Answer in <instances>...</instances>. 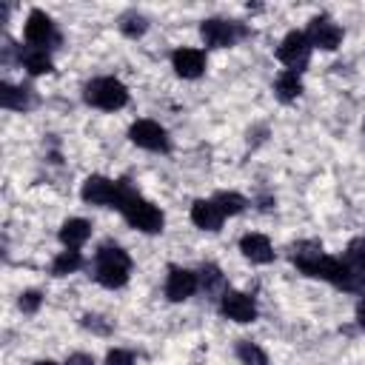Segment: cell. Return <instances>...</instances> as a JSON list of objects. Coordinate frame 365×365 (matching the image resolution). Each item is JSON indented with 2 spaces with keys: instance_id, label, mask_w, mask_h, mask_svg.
<instances>
[{
  "instance_id": "cell-5",
  "label": "cell",
  "mask_w": 365,
  "mask_h": 365,
  "mask_svg": "<svg viewBox=\"0 0 365 365\" xmlns=\"http://www.w3.org/2000/svg\"><path fill=\"white\" fill-rule=\"evenodd\" d=\"M128 137L134 145L140 148H148V151H168V134L160 123L154 120H137L131 128H128Z\"/></svg>"
},
{
  "instance_id": "cell-2",
  "label": "cell",
  "mask_w": 365,
  "mask_h": 365,
  "mask_svg": "<svg viewBox=\"0 0 365 365\" xmlns=\"http://www.w3.org/2000/svg\"><path fill=\"white\" fill-rule=\"evenodd\" d=\"M128 271H131V259L123 248L117 245H103L97 251V262H94V277L100 285L106 288H123L128 282Z\"/></svg>"
},
{
  "instance_id": "cell-24",
  "label": "cell",
  "mask_w": 365,
  "mask_h": 365,
  "mask_svg": "<svg viewBox=\"0 0 365 365\" xmlns=\"http://www.w3.org/2000/svg\"><path fill=\"white\" fill-rule=\"evenodd\" d=\"M145 17L143 14H137V11H128V14H123V20H120V29H123V34H128V37H140L143 31H145Z\"/></svg>"
},
{
  "instance_id": "cell-7",
  "label": "cell",
  "mask_w": 365,
  "mask_h": 365,
  "mask_svg": "<svg viewBox=\"0 0 365 365\" xmlns=\"http://www.w3.org/2000/svg\"><path fill=\"white\" fill-rule=\"evenodd\" d=\"M200 34H202L205 46L222 48V46H234L245 34V29L240 23H228V20H202Z\"/></svg>"
},
{
  "instance_id": "cell-8",
  "label": "cell",
  "mask_w": 365,
  "mask_h": 365,
  "mask_svg": "<svg viewBox=\"0 0 365 365\" xmlns=\"http://www.w3.org/2000/svg\"><path fill=\"white\" fill-rule=\"evenodd\" d=\"M80 197L91 205H117V197H120V185L108 177H100V174H91L83 188H80Z\"/></svg>"
},
{
  "instance_id": "cell-9",
  "label": "cell",
  "mask_w": 365,
  "mask_h": 365,
  "mask_svg": "<svg viewBox=\"0 0 365 365\" xmlns=\"http://www.w3.org/2000/svg\"><path fill=\"white\" fill-rule=\"evenodd\" d=\"M305 37L311 40V46H319V48H325V51H334L339 43H342V29L331 20V17H314L311 23H308V31H305Z\"/></svg>"
},
{
  "instance_id": "cell-10",
  "label": "cell",
  "mask_w": 365,
  "mask_h": 365,
  "mask_svg": "<svg viewBox=\"0 0 365 365\" xmlns=\"http://www.w3.org/2000/svg\"><path fill=\"white\" fill-rule=\"evenodd\" d=\"M220 311L234 319V322H254L257 319V305L248 294H240V291H222V299H220Z\"/></svg>"
},
{
  "instance_id": "cell-28",
  "label": "cell",
  "mask_w": 365,
  "mask_h": 365,
  "mask_svg": "<svg viewBox=\"0 0 365 365\" xmlns=\"http://www.w3.org/2000/svg\"><path fill=\"white\" fill-rule=\"evenodd\" d=\"M66 365H94V356L91 354H68Z\"/></svg>"
},
{
  "instance_id": "cell-30",
  "label": "cell",
  "mask_w": 365,
  "mask_h": 365,
  "mask_svg": "<svg viewBox=\"0 0 365 365\" xmlns=\"http://www.w3.org/2000/svg\"><path fill=\"white\" fill-rule=\"evenodd\" d=\"M37 365H54V362H51V359H40Z\"/></svg>"
},
{
  "instance_id": "cell-3",
  "label": "cell",
  "mask_w": 365,
  "mask_h": 365,
  "mask_svg": "<svg viewBox=\"0 0 365 365\" xmlns=\"http://www.w3.org/2000/svg\"><path fill=\"white\" fill-rule=\"evenodd\" d=\"M83 97H86L88 106H97L103 111H117V108H123L128 103L125 86L120 80H114V77H97V80H91L86 86Z\"/></svg>"
},
{
  "instance_id": "cell-20",
  "label": "cell",
  "mask_w": 365,
  "mask_h": 365,
  "mask_svg": "<svg viewBox=\"0 0 365 365\" xmlns=\"http://www.w3.org/2000/svg\"><path fill=\"white\" fill-rule=\"evenodd\" d=\"M80 265H83V257H80V251H77V248H68V251H60V254L54 257V262H51V274L63 277V274H71V271H77Z\"/></svg>"
},
{
  "instance_id": "cell-15",
  "label": "cell",
  "mask_w": 365,
  "mask_h": 365,
  "mask_svg": "<svg viewBox=\"0 0 365 365\" xmlns=\"http://www.w3.org/2000/svg\"><path fill=\"white\" fill-rule=\"evenodd\" d=\"M88 234H91V225H88L86 220H80V217L66 220V222L60 225V242H63L66 248H80V245L88 240Z\"/></svg>"
},
{
  "instance_id": "cell-16",
  "label": "cell",
  "mask_w": 365,
  "mask_h": 365,
  "mask_svg": "<svg viewBox=\"0 0 365 365\" xmlns=\"http://www.w3.org/2000/svg\"><path fill=\"white\" fill-rule=\"evenodd\" d=\"M322 257V245L319 242H314V240H305V242H297L294 248H291V262L305 274L317 259Z\"/></svg>"
},
{
  "instance_id": "cell-17",
  "label": "cell",
  "mask_w": 365,
  "mask_h": 365,
  "mask_svg": "<svg viewBox=\"0 0 365 365\" xmlns=\"http://www.w3.org/2000/svg\"><path fill=\"white\" fill-rule=\"evenodd\" d=\"M20 60L26 66L29 74H48L54 66H51V57L46 54V48H34V46H26L20 51Z\"/></svg>"
},
{
  "instance_id": "cell-26",
  "label": "cell",
  "mask_w": 365,
  "mask_h": 365,
  "mask_svg": "<svg viewBox=\"0 0 365 365\" xmlns=\"http://www.w3.org/2000/svg\"><path fill=\"white\" fill-rule=\"evenodd\" d=\"M106 365H134V354L123 351V348H114V351H108Z\"/></svg>"
},
{
  "instance_id": "cell-4",
  "label": "cell",
  "mask_w": 365,
  "mask_h": 365,
  "mask_svg": "<svg viewBox=\"0 0 365 365\" xmlns=\"http://www.w3.org/2000/svg\"><path fill=\"white\" fill-rule=\"evenodd\" d=\"M277 57L288 66V71H302L311 60V40L302 34V31H288L277 48Z\"/></svg>"
},
{
  "instance_id": "cell-27",
  "label": "cell",
  "mask_w": 365,
  "mask_h": 365,
  "mask_svg": "<svg viewBox=\"0 0 365 365\" xmlns=\"http://www.w3.org/2000/svg\"><path fill=\"white\" fill-rule=\"evenodd\" d=\"M40 291H26L23 297H20V308H23V314H34L37 308H40Z\"/></svg>"
},
{
  "instance_id": "cell-19",
  "label": "cell",
  "mask_w": 365,
  "mask_h": 365,
  "mask_svg": "<svg viewBox=\"0 0 365 365\" xmlns=\"http://www.w3.org/2000/svg\"><path fill=\"white\" fill-rule=\"evenodd\" d=\"M302 94V80H299V74L297 71H282L279 77H277V97L282 100V103H291V100H297Z\"/></svg>"
},
{
  "instance_id": "cell-25",
  "label": "cell",
  "mask_w": 365,
  "mask_h": 365,
  "mask_svg": "<svg viewBox=\"0 0 365 365\" xmlns=\"http://www.w3.org/2000/svg\"><path fill=\"white\" fill-rule=\"evenodd\" d=\"M200 282H202L205 291L220 288V285H222V274H220V268H217V265H202V271H200Z\"/></svg>"
},
{
  "instance_id": "cell-21",
  "label": "cell",
  "mask_w": 365,
  "mask_h": 365,
  "mask_svg": "<svg viewBox=\"0 0 365 365\" xmlns=\"http://www.w3.org/2000/svg\"><path fill=\"white\" fill-rule=\"evenodd\" d=\"M345 265L354 271L356 279H365V240H354L345 254Z\"/></svg>"
},
{
  "instance_id": "cell-6",
  "label": "cell",
  "mask_w": 365,
  "mask_h": 365,
  "mask_svg": "<svg viewBox=\"0 0 365 365\" xmlns=\"http://www.w3.org/2000/svg\"><path fill=\"white\" fill-rule=\"evenodd\" d=\"M23 34H26V43H29V46H34V48H46V46L57 43L54 23H51V17H48L46 11H40V9H34V11L29 14Z\"/></svg>"
},
{
  "instance_id": "cell-14",
  "label": "cell",
  "mask_w": 365,
  "mask_h": 365,
  "mask_svg": "<svg viewBox=\"0 0 365 365\" xmlns=\"http://www.w3.org/2000/svg\"><path fill=\"white\" fill-rule=\"evenodd\" d=\"M240 251H242L251 262H259V265H265V262L274 259V248H271L268 237H262V234H245V237L240 240Z\"/></svg>"
},
{
  "instance_id": "cell-29",
  "label": "cell",
  "mask_w": 365,
  "mask_h": 365,
  "mask_svg": "<svg viewBox=\"0 0 365 365\" xmlns=\"http://www.w3.org/2000/svg\"><path fill=\"white\" fill-rule=\"evenodd\" d=\"M356 319H359V325L365 328V299L359 302V308H356Z\"/></svg>"
},
{
  "instance_id": "cell-13",
  "label": "cell",
  "mask_w": 365,
  "mask_h": 365,
  "mask_svg": "<svg viewBox=\"0 0 365 365\" xmlns=\"http://www.w3.org/2000/svg\"><path fill=\"white\" fill-rule=\"evenodd\" d=\"M191 222L202 231H217L222 225V211L214 200H197L191 205Z\"/></svg>"
},
{
  "instance_id": "cell-1",
  "label": "cell",
  "mask_w": 365,
  "mask_h": 365,
  "mask_svg": "<svg viewBox=\"0 0 365 365\" xmlns=\"http://www.w3.org/2000/svg\"><path fill=\"white\" fill-rule=\"evenodd\" d=\"M120 197H117V208L120 214L125 217V222L137 231H145V234H157L163 231V214L157 205H151L148 200H143L137 191H131L128 180H120Z\"/></svg>"
},
{
  "instance_id": "cell-11",
  "label": "cell",
  "mask_w": 365,
  "mask_h": 365,
  "mask_svg": "<svg viewBox=\"0 0 365 365\" xmlns=\"http://www.w3.org/2000/svg\"><path fill=\"white\" fill-rule=\"evenodd\" d=\"M197 285H200V277H197L194 271L174 265V268L168 271V279H165V297H168L171 302H182V299H188V297L197 291Z\"/></svg>"
},
{
  "instance_id": "cell-22",
  "label": "cell",
  "mask_w": 365,
  "mask_h": 365,
  "mask_svg": "<svg viewBox=\"0 0 365 365\" xmlns=\"http://www.w3.org/2000/svg\"><path fill=\"white\" fill-rule=\"evenodd\" d=\"M237 359H240L242 365H268V356H265V351H262L259 345H254L251 339H242V342H237Z\"/></svg>"
},
{
  "instance_id": "cell-12",
  "label": "cell",
  "mask_w": 365,
  "mask_h": 365,
  "mask_svg": "<svg viewBox=\"0 0 365 365\" xmlns=\"http://www.w3.org/2000/svg\"><path fill=\"white\" fill-rule=\"evenodd\" d=\"M171 63H174V71L180 77H185V80H194V77H200L205 71V57L197 48H177L171 54Z\"/></svg>"
},
{
  "instance_id": "cell-18",
  "label": "cell",
  "mask_w": 365,
  "mask_h": 365,
  "mask_svg": "<svg viewBox=\"0 0 365 365\" xmlns=\"http://www.w3.org/2000/svg\"><path fill=\"white\" fill-rule=\"evenodd\" d=\"M0 106L3 108H11V111H26L31 106L29 88H17L11 83H0Z\"/></svg>"
},
{
  "instance_id": "cell-23",
  "label": "cell",
  "mask_w": 365,
  "mask_h": 365,
  "mask_svg": "<svg viewBox=\"0 0 365 365\" xmlns=\"http://www.w3.org/2000/svg\"><path fill=\"white\" fill-rule=\"evenodd\" d=\"M214 202L220 205L222 217H234V214H240V211L245 208V197H240L237 191H220V194L214 197Z\"/></svg>"
}]
</instances>
